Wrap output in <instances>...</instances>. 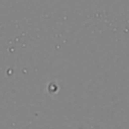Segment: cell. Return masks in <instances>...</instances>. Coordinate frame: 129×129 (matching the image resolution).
I'll return each instance as SVG.
<instances>
[]
</instances>
